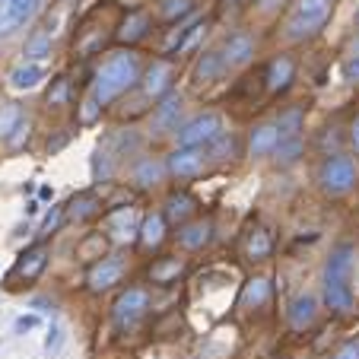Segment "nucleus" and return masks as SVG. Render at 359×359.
I'll list each match as a JSON object with an SVG mask.
<instances>
[{
	"instance_id": "nucleus-1",
	"label": "nucleus",
	"mask_w": 359,
	"mask_h": 359,
	"mask_svg": "<svg viewBox=\"0 0 359 359\" xmlns=\"http://www.w3.org/2000/svg\"><path fill=\"white\" fill-rule=\"evenodd\" d=\"M140 76L143 74H140V61H137V55H130V51L111 55L109 61L99 67V74H95L93 99L105 109V105H111L121 93H128L134 83H140Z\"/></svg>"
},
{
	"instance_id": "nucleus-2",
	"label": "nucleus",
	"mask_w": 359,
	"mask_h": 359,
	"mask_svg": "<svg viewBox=\"0 0 359 359\" xmlns=\"http://www.w3.org/2000/svg\"><path fill=\"white\" fill-rule=\"evenodd\" d=\"M350 271H353V248L350 245H337L325 264V302L334 312H350L353 309Z\"/></svg>"
},
{
	"instance_id": "nucleus-3",
	"label": "nucleus",
	"mask_w": 359,
	"mask_h": 359,
	"mask_svg": "<svg viewBox=\"0 0 359 359\" xmlns=\"http://www.w3.org/2000/svg\"><path fill=\"white\" fill-rule=\"evenodd\" d=\"M334 13V0H296L292 13L286 16V39L302 41L309 35L321 32Z\"/></svg>"
},
{
	"instance_id": "nucleus-4",
	"label": "nucleus",
	"mask_w": 359,
	"mask_h": 359,
	"mask_svg": "<svg viewBox=\"0 0 359 359\" xmlns=\"http://www.w3.org/2000/svg\"><path fill=\"white\" fill-rule=\"evenodd\" d=\"M219 137H223V115L219 111H201V115H194L191 121H184L178 128V147L203 149Z\"/></svg>"
},
{
	"instance_id": "nucleus-5",
	"label": "nucleus",
	"mask_w": 359,
	"mask_h": 359,
	"mask_svg": "<svg viewBox=\"0 0 359 359\" xmlns=\"http://www.w3.org/2000/svg\"><path fill=\"white\" fill-rule=\"evenodd\" d=\"M356 178H359L356 163H353V156H344V153L327 156L318 169V182L327 194H346L356 184Z\"/></svg>"
},
{
	"instance_id": "nucleus-6",
	"label": "nucleus",
	"mask_w": 359,
	"mask_h": 359,
	"mask_svg": "<svg viewBox=\"0 0 359 359\" xmlns=\"http://www.w3.org/2000/svg\"><path fill=\"white\" fill-rule=\"evenodd\" d=\"M147 309H149L147 290L130 286V290H124L121 296L115 299V305H111V318H115V325L121 327V331H128V327H134L137 321L147 315Z\"/></svg>"
},
{
	"instance_id": "nucleus-7",
	"label": "nucleus",
	"mask_w": 359,
	"mask_h": 359,
	"mask_svg": "<svg viewBox=\"0 0 359 359\" xmlns=\"http://www.w3.org/2000/svg\"><path fill=\"white\" fill-rule=\"evenodd\" d=\"M140 223L143 219L134 207H118V210H111L109 219H105V232H109L111 242L128 245V242H134V238H140Z\"/></svg>"
},
{
	"instance_id": "nucleus-8",
	"label": "nucleus",
	"mask_w": 359,
	"mask_h": 359,
	"mask_svg": "<svg viewBox=\"0 0 359 359\" xmlns=\"http://www.w3.org/2000/svg\"><path fill=\"white\" fill-rule=\"evenodd\" d=\"M140 86L149 99H163V95H169L172 86H175V67H172L169 61H153L147 67V74L140 76Z\"/></svg>"
},
{
	"instance_id": "nucleus-9",
	"label": "nucleus",
	"mask_w": 359,
	"mask_h": 359,
	"mask_svg": "<svg viewBox=\"0 0 359 359\" xmlns=\"http://www.w3.org/2000/svg\"><path fill=\"white\" fill-rule=\"evenodd\" d=\"M35 4H39V0H0V39H4V35H13L16 29L26 26Z\"/></svg>"
},
{
	"instance_id": "nucleus-10",
	"label": "nucleus",
	"mask_w": 359,
	"mask_h": 359,
	"mask_svg": "<svg viewBox=\"0 0 359 359\" xmlns=\"http://www.w3.org/2000/svg\"><path fill=\"white\" fill-rule=\"evenodd\" d=\"M124 277V261L121 258H102L99 264H93V271L86 273V283L93 292H105L115 283H121Z\"/></svg>"
},
{
	"instance_id": "nucleus-11",
	"label": "nucleus",
	"mask_w": 359,
	"mask_h": 359,
	"mask_svg": "<svg viewBox=\"0 0 359 359\" xmlns=\"http://www.w3.org/2000/svg\"><path fill=\"white\" fill-rule=\"evenodd\" d=\"M165 169L175 178H197L203 172V149L194 147H178L175 153H169V163Z\"/></svg>"
},
{
	"instance_id": "nucleus-12",
	"label": "nucleus",
	"mask_w": 359,
	"mask_h": 359,
	"mask_svg": "<svg viewBox=\"0 0 359 359\" xmlns=\"http://www.w3.org/2000/svg\"><path fill=\"white\" fill-rule=\"evenodd\" d=\"M182 95H175V93H169V95H163L159 99V105H156V111H153V130L156 134H165V130H175L178 128V118H182Z\"/></svg>"
},
{
	"instance_id": "nucleus-13",
	"label": "nucleus",
	"mask_w": 359,
	"mask_h": 359,
	"mask_svg": "<svg viewBox=\"0 0 359 359\" xmlns=\"http://www.w3.org/2000/svg\"><path fill=\"white\" fill-rule=\"evenodd\" d=\"M280 147V130L277 124H258L248 134V153L251 156H271Z\"/></svg>"
},
{
	"instance_id": "nucleus-14",
	"label": "nucleus",
	"mask_w": 359,
	"mask_h": 359,
	"mask_svg": "<svg viewBox=\"0 0 359 359\" xmlns=\"http://www.w3.org/2000/svg\"><path fill=\"white\" fill-rule=\"evenodd\" d=\"M251 57H255V39H251V35L238 32V35H232V39L226 41V48H223L226 67H245Z\"/></svg>"
},
{
	"instance_id": "nucleus-15",
	"label": "nucleus",
	"mask_w": 359,
	"mask_h": 359,
	"mask_svg": "<svg viewBox=\"0 0 359 359\" xmlns=\"http://www.w3.org/2000/svg\"><path fill=\"white\" fill-rule=\"evenodd\" d=\"M292 76H296V64H292V57L280 55V57H273V61L267 64L264 80H267V89H271V93H283V89H290Z\"/></svg>"
},
{
	"instance_id": "nucleus-16",
	"label": "nucleus",
	"mask_w": 359,
	"mask_h": 359,
	"mask_svg": "<svg viewBox=\"0 0 359 359\" xmlns=\"http://www.w3.org/2000/svg\"><path fill=\"white\" fill-rule=\"evenodd\" d=\"M213 238V223L210 219H197V223H184L182 229H178V242H182V248L188 251H197L203 248V245Z\"/></svg>"
},
{
	"instance_id": "nucleus-17",
	"label": "nucleus",
	"mask_w": 359,
	"mask_h": 359,
	"mask_svg": "<svg viewBox=\"0 0 359 359\" xmlns=\"http://www.w3.org/2000/svg\"><path fill=\"white\" fill-rule=\"evenodd\" d=\"M102 210V201L95 191H80V194L74 197V201L67 203V210H64V217L74 219V223H83V219L95 217V213Z\"/></svg>"
},
{
	"instance_id": "nucleus-18",
	"label": "nucleus",
	"mask_w": 359,
	"mask_h": 359,
	"mask_svg": "<svg viewBox=\"0 0 359 359\" xmlns=\"http://www.w3.org/2000/svg\"><path fill=\"white\" fill-rule=\"evenodd\" d=\"M315 312H318V299H315L312 292H302V296H296L290 305V325L296 327V331H302V327H309L315 321Z\"/></svg>"
},
{
	"instance_id": "nucleus-19",
	"label": "nucleus",
	"mask_w": 359,
	"mask_h": 359,
	"mask_svg": "<svg viewBox=\"0 0 359 359\" xmlns=\"http://www.w3.org/2000/svg\"><path fill=\"white\" fill-rule=\"evenodd\" d=\"M45 267H48V251L45 248H32V251H26V255L16 261L13 277L16 280H39Z\"/></svg>"
},
{
	"instance_id": "nucleus-20",
	"label": "nucleus",
	"mask_w": 359,
	"mask_h": 359,
	"mask_svg": "<svg viewBox=\"0 0 359 359\" xmlns=\"http://www.w3.org/2000/svg\"><path fill=\"white\" fill-rule=\"evenodd\" d=\"M149 26H153L149 13H143V10H134V13H128V20L121 22V29H118V41H124V45H134V41H140L143 35L149 32Z\"/></svg>"
},
{
	"instance_id": "nucleus-21",
	"label": "nucleus",
	"mask_w": 359,
	"mask_h": 359,
	"mask_svg": "<svg viewBox=\"0 0 359 359\" xmlns=\"http://www.w3.org/2000/svg\"><path fill=\"white\" fill-rule=\"evenodd\" d=\"M226 70V61H223V51H203L197 57V67H194V80L197 83H213L219 80Z\"/></svg>"
},
{
	"instance_id": "nucleus-22",
	"label": "nucleus",
	"mask_w": 359,
	"mask_h": 359,
	"mask_svg": "<svg viewBox=\"0 0 359 359\" xmlns=\"http://www.w3.org/2000/svg\"><path fill=\"white\" fill-rule=\"evenodd\" d=\"M182 273H184V261L182 258H159L156 264L149 267V280H153V283H159V286L175 283Z\"/></svg>"
},
{
	"instance_id": "nucleus-23",
	"label": "nucleus",
	"mask_w": 359,
	"mask_h": 359,
	"mask_svg": "<svg viewBox=\"0 0 359 359\" xmlns=\"http://www.w3.org/2000/svg\"><path fill=\"white\" fill-rule=\"evenodd\" d=\"M267 299H271V277H255L245 283V290H242L245 309H261Z\"/></svg>"
},
{
	"instance_id": "nucleus-24",
	"label": "nucleus",
	"mask_w": 359,
	"mask_h": 359,
	"mask_svg": "<svg viewBox=\"0 0 359 359\" xmlns=\"http://www.w3.org/2000/svg\"><path fill=\"white\" fill-rule=\"evenodd\" d=\"M271 251H273V238L267 229H251L248 238H245V255H248L251 261H264L271 258Z\"/></svg>"
},
{
	"instance_id": "nucleus-25",
	"label": "nucleus",
	"mask_w": 359,
	"mask_h": 359,
	"mask_svg": "<svg viewBox=\"0 0 359 359\" xmlns=\"http://www.w3.org/2000/svg\"><path fill=\"white\" fill-rule=\"evenodd\" d=\"M41 80H45V67H41V64H29V61H22L20 67L10 74V86L13 89H35Z\"/></svg>"
},
{
	"instance_id": "nucleus-26",
	"label": "nucleus",
	"mask_w": 359,
	"mask_h": 359,
	"mask_svg": "<svg viewBox=\"0 0 359 359\" xmlns=\"http://www.w3.org/2000/svg\"><path fill=\"white\" fill-rule=\"evenodd\" d=\"M163 238H165V217L163 213H147L140 223V242L147 248H156V245H163Z\"/></svg>"
},
{
	"instance_id": "nucleus-27",
	"label": "nucleus",
	"mask_w": 359,
	"mask_h": 359,
	"mask_svg": "<svg viewBox=\"0 0 359 359\" xmlns=\"http://www.w3.org/2000/svg\"><path fill=\"white\" fill-rule=\"evenodd\" d=\"M191 213H194V201H191L188 194H182V191H178V194H169V201H165V223H182L184 226V219L191 217Z\"/></svg>"
},
{
	"instance_id": "nucleus-28",
	"label": "nucleus",
	"mask_w": 359,
	"mask_h": 359,
	"mask_svg": "<svg viewBox=\"0 0 359 359\" xmlns=\"http://www.w3.org/2000/svg\"><path fill=\"white\" fill-rule=\"evenodd\" d=\"M51 39H55V35L48 32V29H39V32L26 41V51H22V55H26V61L29 64H39L41 57L51 55Z\"/></svg>"
},
{
	"instance_id": "nucleus-29",
	"label": "nucleus",
	"mask_w": 359,
	"mask_h": 359,
	"mask_svg": "<svg viewBox=\"0 0 359 359\" xmlns=\"http://www.w3.org/2000/svg\"><path fill=\"white\" fill-rule=\"evenodd\" d=\"M165 175L163 163H156V159H140L134 169V182L140 184V188H153V184H159Z\"/></svg>"
},
{
	"instance_id": "nucleus-30",
	"label": "nucleus",
	"mask_w": 359,
	"mask_h": 359,
	"mask_svg": "<svg viewBox=\"0 0 359 359\" xmlns=\"http://www.w3.org/2000/svg\"><path fill=\"white\" fill-rule=\"evenodd\" d=\"M22 124V109L16 105V102H4L0 105V137H13V130Z\"/></svg>"
},
{
	"instance_id": "nucleus-31",
	"label": "nucleus",
	"mask_w": 359,
	"mask_h": 359,
	"mask_svg": "<svg viewBox=\"0 0 359 359\" xmlns=\"http://www.w3.org/2000/svg\"><path fill=\"white\" fill-rule=\"evenodd\" d=\"M277 130H280V140H292V137H299V130H302V111L286 109L277 121Z\"/></svg>"
},
{
	"instance_id": "nucleus-32",
	"label": "nucleus",
	"mask_w": 359,
	"mask_h": 359,
	"mask_svg": "<svg viewBox=\"0 0 359 359\" xmlns=\"http://www.w3.org/2000/svg\"><path fill=\"white\" fill-rule=\"evenodd\" d=\"M203 32H207V22H191V29L184 32V39H182V45H178V55H188V51H194L197 45H201V39H203Z\"/></svg>"
},
{
	"instance_id": "nucleus-33",
	"label": "nucleus",
	"mask_w": 359,
	"mask_h": 359,
	"mask_svg": "<svg viewBox=\"0 0 359 359\" xmlns=\"http://www.w3.org/2000/svg\"><path fill=\"white\" fill-rule=\"evenodd\" d=\"M191 10H194V0H163L159 13H163L165 20H182V16H188Z\"/></svg>"
},
{
	"instance_id": "nucleus-34",
	"label": "nucleus",
	"mask_w": 359,
	"mask_h": 359,
	"mask_svg": "<svg viewBox=\"0 0 359 359\" xmlns=\"http://www.w3.org/2000/svg\"><path fill=\"white\" fill-rule=\"evenodd\" d=\"M299 156H302V140H299V137H292V140H280V147H277L280 163L290 165V163H296Z\"/></svg>"
},
{
	"instance_id": "nucleus-35",
	"label": "nucleus",
	"mask_w": 359,
	"mask_h": 359,
	"mask_svg": "<svg viewBox=\"0 0 359 359\" xmlns=\"http://www.w3.org/2000/svg\"><path fill=\"white\" fill-rule=\"evenodd\" d=\"M67 99H70V80L67 76H57L51 83V89H48V105H67Z\"/></svg>"
},
{
	"instance_id": "nucleus-36",
	"label": "nucleus",
	"mask_w": 359,
	"mask_h": 359,
	"mask_svg": "<svg viewBox=\"0 0 359 359\" xmlns=\"http://www.w3.org/2000/svg\"><path fill=\"white\" fill-rule=\"evenodd\" d=\"M93 175H95V182H109V175H111L109 153H102V149H95V156H93Z\"/></svg>"
},
{
	"instance_id": "nucleus-37",
	"label": "nucleus",
	"mask_w": 359,
	"mask_h": 359,
	"mask_svg": "<svg viewBox=\"0 0 359 359\" xmlns=\"http://www.w3.org/2000/svg\"><path fill=\"white\" fill-rule=\"evenodd\" d=\"M61 219H64V210H61V207H55V210H48V213H45V219H41V226H39V232H41V236H48V232H55Z\"/></svg>"
},
{
	"instance_id": "nucleus-38",
	"label": "nucleus",
	"mask_w": 359,
	"mask_h": 359,
	"mask_svg": "<svg viewBox=\"0 0 359 359\" xmlns=\"http://www.w3.org/2000/svg\"><path fill=\"white\" fill-rule=\"evenodd\" d=\"M99 115H102V105L93 99V95H89V99L83 102V115H80V118H83V124H93Z\"/></svg>"
},
{
	"instance_id": "nucleus-39",
	"label": "nucleus",
	"mask_w": 359,
	"mask_h": 359,
	"mask_svg": "<svg viewBox=\"0 0 359 359\" xmlns=\"http://www.w3.org/2000/svg\"><path fill=\"white\" fill-rule=\"evenodd\" d=\"M217 143V159H226V156H232L236 153V137H219V140H213Z\"/></svg>"
},
{
	"instance_id": "nucleus-40",
	"label": "nucleus",
	"mask_w": 359,
	"mask_h": 359,
	"mask_svg": "<svg viewBox=\"0 0 359 359\" xmlns=\"http://www.w3.org/2000/svg\"><path fill=\"white\" fill-rule=\"evenodd\" d=\"M32 327H39V315H20V318H16V325H13V331L16 334H29Z\"/></svg>"
},
{
	"instance_id": "nucleus-41",
	"label": "nucleus",
	"mask_w": 359,
	"mask_h": 359,
	"mask_svg": "<svg viewBox=\"0 0 359 359\" xmlns=\"http://www.w3.org/2000/svg\"><path fill=\"white\" fill-rule=\"evenodd\" d=\"M61 340H64V331H61L57 325H51V331H48V337H45V350H48V353H57Z\"/></svg>"
},
{
	"instance_id": "nucleus-42",
	"label": "nucleus",
	"mask_w": 359,
	"mask_h": 359,
	"mask_svg": "<svg viewBox=\"0 0 359 359\" xmlns=\"http://www.w3.org/2000/svg\"><path fill=\"white\" fill-rule=\"evenodd\" d=\"M334 359H359V340L356 344H346L344 350H337V356Z\"/></svg>"
},
{
	"instance_id": "nucleus-43",
	"label": "nucleus",
	"mask_w": 359,
	"mask_h": 359,
	"mask_svg": "<svg viewBox=\"0 0 359 359\" xmlns=\"http://www.w3.org/2000/svg\"><path fill=\"white\" fill-rule=\"evenodd\" d=\"M22 137H29V121H22L20 128L13 130V137H10V147H20V143H22Z\"/></svg>"
},
{
	"instance_id": "nucleus-44",
	"label": "nucleus",
	"mask_w": 359,
	"mask_h": 359,
	"mask_svg": "<svg viewBox=\"0 0 359 359\" xmlns=\"http://www.w3.org/2000/svg\"><path fill=\"white\" fill-rule=\"evenodd\" d=\"M350 143L359 149V118H356V121H353V128H350Z\"/></svg>"
},
{
	"instance_id": "nucleus-45",
	"label": "nucleus",
	"mask_w": 359,
	"mask_h": 359,
	"mask_svg": "<svg viewBox=\"0 0 359 359\" xmlns=\"http://www.w3.org/2000/svg\"><path fill=\"white\" fill-rule=\"evenodd\" d=\"M39 197H41V201H51V197H55V188H51V184H41Z\"/></svg>"
},
{
	"instance_id": "nucleus-46",
	"label": "nucleus",
	"mask_w": 359,
	"mask_h": 359,
	"mask_svg": "<svg viewBox=\"0 0 359 359\" xmlns=\"http://www.w3.org/2000/svg\"><path fill=\"white\" fill-rule=\"evenodd\" d=\"M26 213H29V217H35V213H39V201H29L26 203Z\"/></svg>"
},
{
	"instance_id": "nucleus-47",
	"label": "nucleus",
	"mask_w": 359,
	"mask_h": 359,
	"mask_svg": "<svg viewBox=\"0 0 359 359\" xmlns=\"http://www.w3.org/2000/svg\"><path fill=\"white\" fill-rule=\"evenodd\" d=\"M356 29H359V10H356Z\"/></svg>"
}]
</instances>
